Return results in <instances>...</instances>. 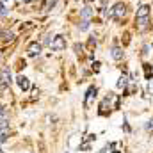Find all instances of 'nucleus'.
Here are the masks:
<instances>
[{"label":"nucleus","instance_id":"f257e3e1","mask_svg":"<svg viewBox=\"0 0 153 153\" xmlns=\"http://www.w3.org/2000/svg\"><path fill=\"white\" fill-rule=\"evenodd\" d=\"M135 20H137L139 29H146L148 23H150V5H141V7L137 9Z\"/></svg>","mask_w":153,"mask_h":153},{"label":"nucleus","instance_id":"f03ea898","mask_svg":"<svg viewBox=\"0 0 153 153\" xmlns=\"http://www.w3.org/2000/svg\"><path fill=\"white\" fill-rule=\"evenodd\" d=\"M50 48H52L53 52H61V50H64V48H66V39H64V36H55L53 41L50 43Z\"/></svg>","mask_w":153,"mask_h":153},{"label":"nucleus","instance_id":"7ed1b4c3","mask_svg":"<svg viewBox=\"0 0 153 153\" xmlns=\"http://www.w3.org/2000/svg\"><path fill=\"white\" fill-rule=\"evenodd\" d=\"M125 13H126V7H125L123 2H117L114 7H112V11H111V14H112L114 20H121V18L125 16Z\"/></svg>","mask_w":153,"mask_h":153},{"label":"nucleus","instance_id":"20e7f679","mask_svg":"<svg viewBox=\"0 0 153 153\" xmlns=\"http://www.w3.org/2000/svg\"><path fill=\"white\" fill-rule=\"evenodd\" d=\"M11 70L9 68H2V73H0V85L2 87H7L11 85Z\"/></svg>","mask_w":153,"mask_h":153},{"label":"nucleus","instance_id":"39448f33","mask_svg":"<svg viewBox=\"0 0 153 153\" xmlns=\"http://www.w3.org/2000/svg\"><path fill=\"white\" fill-rule=\"evenodd\" d=\"M41 50H43V46H41V43H38V41H32V43L27 46V53H29V57H36V55H39Z\"/></svg>","mask_w":153,"mask_h":153},{"label":"nucleus","instance_id":"423d86ee","mask_svg":"<svg viewBox=\"0 0 153 153\" xmlns=\"http://www.w3.org/2000/svg\"><path fill=\"white\" fill-rule=\"evenodd\" d=\"M16 84H18V87L22 89V91H27L29 87H30V82H29V78L23 75H18L16 76Z\"/></svg>","mask_w":153,"mask_h":153},{"label":"nucleus","instance_id":"0eeeda50","mask_svg":"<svg viewBox=\"0 0 153 153\" xmlns=\"http://www.w3.org/2000/svg\"><path fill=\"white\" fill-rule=\"evenodd\" d=\"M96 93H98V91H96V87H94V85H91V87L87 89V93H85V102H84V105H85V107H89V105H91V100H93V98H96Z\"/></svg>","mask_w":153,"mask_h":153},{"label":"nucleus","instance_id":"6e6552de","mask_svg":"<svg viewBox=\"0 0 153 153\" xmlns=\"http://www.w3.org/2000/svg\"><path fill=\"white\" fill-rule=\"evenodd\" d=\"M93 13H94V9H93V7H89V5H85V7L80 11V16H82L84 20H89V18L93 16Z\"/></svg>","mask_w":153,"mask_h":153},{"label":"nucleus","instance_id":"1a4fd4ad","mask_svg":"<svg viewBox=\"0 0 153 153\" xmlns=\"http://www.w3.org/2000/svg\"><path fill=\"white\" fill-rule=\"evenodd\" d=\"M0 39H2L4 43H11V41H14V32H13V30H5V32H2Z\"/></svg>","mask_w":153,"mask_h":153},{"label":"nucleus","instance_id":"9d476101","mask_svg":"<svg viewBox=\"0 0 153 153\" xmlns=\"http://www.w3.org/2000/svg\"><path fill=\"white\" fill-rule=\"evenodd\" d=\"M7 137H9V126L0 128V144H4L7 141Z\"/></svg>","mask_w":153,"mask_h":153},{"label":"nucleus","instance_id":"9b49d317","mask_svg":"<svg viewBox=\"0 0 153 153\" xmlns=\"http://www.w3.org/2000/svg\"><path fill=\"white\" fill-rule=\"evenodd\" d=\"M112 59H114V61H121V59H123V50H121L119 46H114V48H112Z\"/></svg>","mask_w":153,"mask_h":153},{"label":"nucleus","instance_id":"f8f14e48","mask_svg":"<svg viewBox=\"0 0 153 153\" xmlns=\"http://www.w3.org/2000/svg\"><path fill=\"white\" fill-rule=\"evenodd\" d=\"M126 84H128V80H126V76H121V78L117 80V84H116V85H117L119 89H123V87H126Z\"/></svg>","mask_w":153,"mask_h":153},{"label":"nucleus","instance_id":"ddd939ff","mask_svg":"<svg viewBox=\"0 0 153 153\" xmlns=\"http://www.w3.org/2000/svg\"><path fill=\"white\" fill-rule=\"evenodd\" d=\"M78 29L80 30H87L89 29V20H84L82 23H78Z\"/></svg>","mask_w":153,"mask_h":153},{"label":"nucleus","instance_id":"4468645a","mask_svg":"<svg viewBox=\"0 0 153 153\" xmlns=\"http://www.w3.org/2000/svg\"><path fill=\"white\" fill-rule=\"evenodd\" d=\"M7 14V9H5V5H4V2L0 0V16H5Z\"/></svg>","mask_w":153,"mask_h":153},{"label":"nucleus","instance_id":"2eb2a0df","mask_svg":"<svg viewBox=\"0 0 153 153\" xmlns=\"http://www.w3.org/2000/svg\"><path fill=\"white\" fill-rule=\"evenodd\" d=\"M146 130H148V132H153V119H150V121L146 123Z\"/></svg>","mask_w":153,"mask_h":153},{"label":"nucleus","instance_id":"dca6fc26","mask_svg":"<svg viewBox=\"0 0 153 153\" xmlns=\"http://www.w3.org/2000/svg\"><path fill=\"white\" fill-rule=\"evenodd\" d=\"M7 123H9L7 119H0V128H4V126H7Z\"/></svg>","mask_w":153,"mask_h":153},{"label":"nucleus","instance_id":"f3484780","mask_svg":"<svg viewBox=\"0 0 153 153\" xmlns=\"http://www.w3.org/2000/svg\"><path fill=\"white\" fill-rule=\"evenodd\" d=\"M150 93L153 94V78H150Z\"/></svg>","mask_w":153,"mask_h":153},{"label":"nucleus","instance_id":"a211bd4d","mask_svg":"<svg viewBox=\"0 0 153 153\" xmlns=\"http://www.w3.org/2000/svg\"><path fill=\"white\" fill-rule=\"evenodd\" d=\"M4 114V107H2V103H0V116Z\"/></svg>","mask_w":153,"mask_h":153},{"label":"nucleus","instance_id":"6ab92c4d","mask_svg":"<svg viewBox=\"0 0 153 153\" xmlns=\"http://www.w3.org/2000/svg\"><path fill=\"white\" fill-rule=\"evenodd\" d=\"M22 2H30V0H22Z\"/></svg>","mask_w":153,"mask_h":153},{"label":"nucleus","instance_id":"aec40b11","mask_svg":"<svg viewBox=\"0 0 153 153\" xmlns=\"http://www.w3.org/2000/svg\"><path fill=\"white\" fill-rule=\"evenodd\" d=\"M0 36H2V30H0Z\"/></svg>","mask_w":153,"mask_h":153},{"label":"nucleus","instance_id":"412c9836","mask_svg":"<svg viewBox=\"0 0 153 153\" xmlns=\"http://www.w3.org/2000/svg\"><path fill=\"white\" fill-rule=\"evenodd\" d=\"M2 2H7V0H2Z\"/></svg>","mask_w":153,"mask_h":153}]
</instances>
